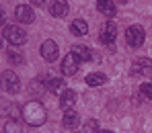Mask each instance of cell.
<instances>
[{"label":"cell","mask_w":152,"mask_h":133,"mask_svg":"<svg viewBox=\"0 0 152 133\" xmlns=\"http://www.w3.org/2000/svg\"><path fill=\"white\" fill-rule=\"evenodd\" d=\"M45 90H48V80L45 78H35V80L29 82V94H31L35 100L41 98Z\"/></svg>","instance_id":"8"},{"label":"cell","mask_w":152,"mask_h":133,"mask_svg":"<svg viewBox=\"0 0 152 133\" xmlns=\"http://www.w3.org/2000/svg\"><path fill=\"white\" fill-rule=\"evenodd\" d=\"M99 121L97 119H88L86 123H84V127H82V133H99Z\"/></svg>","instance_id":"20"},{"label":"cell","mask_w":152,"mask_h":133,"mask_svg":"<svg viewBox=\"0 0 152 133\" xmlns=\"http://www.w3.org/2000/svg\"><path fill=\"white\" fill-rule=\"evenodd\" d=\"M15 17H17V21H19V23H27V25L35 21V12H33V8H31V6H27V4H19V6H17Z\"/></svg>","instance_id":"9"},{"label":"cell","mask_w":152,"mask_h":133,"mask_svg":"<svg viewBox=\"0 0 152 133\" xmlns=\"http://www.w3.org/2000/svg\"><path fill=\"white\" fill-rule=\"evenodd\" d=\"M2 35L8 39V43H10V45L21 47V45H25V43H27V33L21 29V27H17V25L4 27V33H2Z\"/></svg>","instance_id":"3"},{"label":"cell","mask_w":152,"mask_h":133,"mask_svg":"<svg viewBox=\"0 0 152 133\" xmlns=\"http://www.w3.org/2000/svg\"><path fill=\"white\" fill-rule=\"evenodd\" d=\"M115 37H117V29H115V23L107 21V23L103 25V29H101V35H99L101 43H105V45H113Z\"/></svg>","instance_id":"7"},{"label":"cell","mask_w":152,"mask_h":133,"mask_svg":"<svg viewBox=\"0 0 152 133\" xmlns=\"http://www.w3.org/2000/svg\"><path fill=\"white\" fill-rule=\"evenodd\" d=\"M140 96H142V100H152V84L140 86Z\"/></svg>","instance_id":"22"},{"label":"cell","mask_w":152,"mask_h":133,"mask_svg":"<svg viewBox=\"0 0 152 133\" xmlns=\"http://www.w3.org/2000/svg\"><path fill=\"white\" fill-rule=\"evenodd\" d=\"M62 125H64V129H68V131H74V129H78V125H80V115H78L76 111H72V108H68V111L64 113Z\"/></svg>","instance_id":"10"},{"label":"cell","mask_w":152,"mask_h":133,"mask_svg":"<svg viewBox=\"0 0 152 133\" xmlns=\"http://www.w3.org/2000/svg\"><path fill=\"white\" fill-rule=\"evenodd\" d=\"M2 37H4V35H0V45H2Z\"/></svg>","instance_id":"26"},{"label":"cell","mask_w":152,"mask_h":133,"mask_svg":"<svg viewBox=\"0 0 152 133\" xmlns=\"http://www.w3.org/2000/svg\"><path fill=\"white\" fill-rule=\"evenodd\" d=\"M86 84L88 86H103V84H107V76L103 74V72H93V74H88L86 76Z\"/></svg>","instance_id":"17"},{"label":"cell","mask_w":152,"mask_h":133,"mask_svg":"<svg viewBox=\"0 0 152 133\" xmlns=\"http://www.w3.org/2000/svg\"><path fill=\"white\" fill-rule=\"evenodd\" d=\"M152 72V59L148 57H138L134 64H132V74L138 76V74H150Z\"/></svg>","instance_id":"11"},{"label":"cell","mask_w":152,"mask_h":133,"mask_svg":"<svg viewBox=\"0 0 152 133\" xmlns=\"http://www.w3.org/2000/svg\"><path fill=\"white\" fill-rule=\"evenodd\" d=\"M48 80V90L50 92H53L56 96H62L68 88H66V82H64V78H45Z\"/></svg>","instance_id":"12"},{"label":"cell","mask_w":152,"mask_h":133,"mask_svg":"<svg viewBox=\"0 0 152 133\" xmlns=\"http://www.w3.org/2000/svg\"><path fill=\"white\" fill-rule=\"evenodd\" d=\"M74 103H76V92L68 88V90L60 96V105H62V108H64V111H68V108L74 105Z\"/></svg>","instance_id":"18"},{"label":"cell","mask_w":152,"mask_h":133,"mask_svg":"<svg viewBox=\"0 0 152 133\" xmlns=\"http://www.w3.org/2000/svg\"><path fill=\"white\" fill-rule=\"evenodd\" d=\"M39 53H41V57L45 61H56L58 55H60V47H58V43L53 39H45L41 43V47H39Z\"/></svg>","instance_id":"5"},{"label":"cell","mask_w":152,"mask_h":133,"mask_svg":"<svg viewBox=\"0 0 152 133\" xmlns=\"http://www.w3.org/2000/svg\"><path fill=\"white\" fill-rule=\"evenodd\" d=\"M0 82H2V88H4L8 94H17V92L21 90V80H19V76H17L12 70H6V72L2 74Z\"/></svg>","instance_id":"4"},{"label":"cell","mask_w":152,"mask_h":133,"mask_svg":"<svg viewBox=\"0 0 152 133\" xmlns=\"http://www.w3.org/2000/svg\"><path fill=\"white\" fill-rule=\"evenodd\" d=\"M8 61L15 64V66H23V64H25V57L19 51H8Z\"/></svg>","instance_id":"21"},{"label":"cell","mask_w":152,"mask_h":133,"mask_svg":"<svg viewBox=\"0 0 152 133\" xmlns=\"http://www.w3.org/2000/svg\"><path fill=\"white\" fill-rule=\"evenodd\" d=\"M97 8H99V12L105 14L107 19H113L115 17V4L109 2V0H97Z\"/></svg>","instance_id":"14"},{"label":"cell","mask_w":152,"mask_h":133,"mask_svg":"<svg viewBox=\"0 0 152 133\" xmlns=\"http://www.w3.org/2000/svg\"><path fill=\"white\" fill-rule=\"evenodd\" d=\"M70 31L78 35V37H84L86 33H88V25H86V21H82V19H76L72 21V25H70Z\"/></svg>","instance_id":"16"},{"label":"cell","mask_w":152,"mask_h":133,"mask_svg":"<svg viewBox=\"0 0 152 133\" xmlns=\"http://www.w3.org/2000/svg\"><path fill=\"white\" fill-rule=\"evenodd\" d=\"M99 133H113V131H109V129H103V131H99Z\"/></svg>","instance_id":"25"},{"label":"cell","mask_w":152,"mask_h":133,"mask_svg":"<svg viewBox=\"0 0 152 133\" xmlns=\"http://www.w3.org/2000/svg\"><path fill=\"white\" fill-rule=\"evenodd\" d=\"M29 2H31L33 6H43V4H45V0H29Z\"/></svg>","instance_id":"23"},{"label":"cell","mask_w":152,"mask_h":133,"mask_svg":"<svg viewBox=\"0 0 152 133\" xmlns=\"http://www.w3.org/2000/svg\"><path fill=\"white\" fill-rule=\"evenodd\" d=\"M144 39H146V33H144V29H142L140 25L127 27V31H126V43L129 45V47H134V49L142 47V45H144Z\"/></svg>","instance_id":"2"},{"label":"cell","mask_w":152,"mask_h":133,"mask_svg":"<svg viewBox=\"0 0 152 133\" xmlns=\"http://www.w3.org/2000/svg\"><path fill=\"white\" fill-rule=\"evenodd\" d=\"M70 133H78V131H76V129H74V131H70Z\"/></svg>","instance_id":"27"},{"label":"cell","mask_w":152,"mask_h":133,"mask_svg":"<svg viewBox=\"0 0 152 133\" xmlns=\"http://www.w3.org/2000/svg\"><path fill=\"white\" fill-rule=\"evenodd\" d=\"M50 10H51V14H53L56 19H64V17L68 14V2H66V0H53Z\"/></svg>","instance_id":"13"},{"label":"cell","mask_w":152,"mask_h":133,"mask_svg":"<svg viewBox=\"0 0 152 133\" xmlns=\"http://www.w3.org/2000/svg\"><path fill=\"white\" fill-rule=\"evenodd\" d=\"M78 66H80V59L70 51L64 59H62V74H64V76H76Z\"/></svg>","instance_id":"6"},{"label":"cell","mask_w":152,"mask_h":133,"mask_svg":"<svg viewBox=\"0 0 152 133\" xmlns=\"http://www.w3.org/2000/svg\"><path fill=\"white\" fill-rule=\"evenodd\" d=\"M21 117L27 125L31 127H41L48 121V111L39 100H29L23 108H21Z\"/></svg>","instance_id":"1"},{"label":"cell","mask_w":152,"mask_h":133,"mask_svg":"<svg viewBox=\"0 0 152 133\" xmlns=\"http://www.w3.org/2000/svg\"><path fill=\"white\" fill-rule=\"evenodd\" d=\"M4 23V12H2V8H0V25Z\"/></svg>","instance_id":"24"},{"label":"cell","mask_w":152,"mask_h":133,"mask_svg":"<svg viewBox=\"0 0 152 133\" xmlns=\"http://www.w3.org/2000/svg\"><path fill=\"white\" fill-rule=\"evenodd\" d=\"M4 133H23V127H21L19 121L10 119V121H6V125H4Z\"/></svg>","instance_id":"19"},{"label":"cell","mask_w":152,"mask_h":133,"mask_svg":"<svg viewBox=\"0 0 152 133\" xmlns=\"http://www.w3.org/2000/svg\"><path fill=\"white\" fill-rule=\"evenodd\" d=\"M70 51L74 53L80 61H91V59H93V53H91V49H88L86 45H74Z\"/></svg>","instance_id":"15"}]
</instances>
